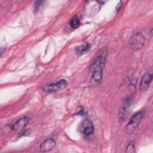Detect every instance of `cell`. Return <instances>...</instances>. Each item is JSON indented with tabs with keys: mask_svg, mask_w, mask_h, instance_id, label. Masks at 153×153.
I'll list each match as a JSON object with an SVG mask.
<instances>
[{
	"mask_svg": "<svg viewBox=\"0 0 153 153\" xmlns=\"http://www.w3.org/2000/svg\"><path fill=\"white\" fill-rule=\"evenodd\" d=\"M107 48L103 47L97 52L94 61L91 64L89 70L91 72L90 84L91 87L97 86L102 81L103 69L107 58Z\"/></svg>",
	"mask_w": 153,
	"mask_h": 153,
	"instance_id": "6da1fadb",
	"label": "cell"
},
{
	"mask_svg": "<svg viewBox=\"0 0 153 153\" xmlns=\"http://www.w3.org/2000/svg\"><path fill=\"white\" fill-rule=\"evenodd\" d=\"M145 111L142 110L139 112H137L134 115L132 116L125 128L126 132L127 134L132 133L135 130V129L138 127V126L140 123L142 118L145 115Z\"/></svg>",
	"mask_w": 153,
	"mask_h": 153,
	"instance_id": "7a4b0ae2",
	"label": "cell"
},
{
	"mask_svg": "<svg viewBox=\"0 0 153 153\" xmlns=\"http://www.w3.org/2000/svg\"><path fill=\"white\" fill-rule=\"evenodd\" d=\"M145 36L140 32L134 34L129 39L128 44L130 48L134 50H138L143 47L145 44Z\"/></svg>",
	"mask_w": 153,
	"mask_h": 153,
	"instance_id": "3957f363",
	"label": "cell"
},
{
	"mask_svg": "<svg viewBox=\"0 0 153 153\" xmlns=\"http://www.w3.org/2000/svg\"><path fill=\"white\" fill-rule=\"evenodd\" d=\"M67 81L63 79L54 82L48 83L43 86V90L47 93H51L57 92L63 90L67 86Z\"/></svg>",
	"mask_w": 153,
	"mask_h": 153,
	"instance_id": "277c9868",
	"label": "cell"
},
{
	"mask_svg": "<svg viewBox=\"0 0 153 153\" xmlns=\"http://www.w3.org/2000/svg\"><path fill=\"white\" fill-rule=\"evenodd\" d=\"M131 103V96H127L123 100L120 109L118 120L120 123H122L128 115Z\"/></svg>",
	"mask_w": 153,
	"mask_h": 153,
	"instance_id": "5b68a950",
	"label": "cell"
},
{
	"mask_svg": "<svg viewBox=\"0 0 153 153\" xmlns=\"http://www.w3.org/2000/svg\"><path fill=\"white\" fill-rule=\"evenodd\" d=\"M79 130L83 134L88 136L93 133L94 126L91 121L86 119L81 123L79 126Z\"/></svg>",
	"mask_w": 153,
	"mask_h": 153,
	"instance_id": "8992f818",
	"label": "cell"
},
{
	"mask_svg": "<svg viewBox=\"0 0 153 153\" xmlns=\"http://www.w3.org/2000/svg\"><path fill=\"white\" fill-rule=\"evenodd\" d=\"M152 79V71L146 73L141 78L140 82V89L141 91H146L149 87Z\"/></svg>",
	"mask_w": 153,
	"mask_h": 153,
	"instance_id": "52a82bcc",
	"label": "cell"
},
{
	"mask_svg": "<svg viewBox=\"0 0 153 153\" xmlns=\"http://www.w3.org/2000/svg\"><path fill=\"white\" fill-rule=\"evenodd\" d=\"M29 121L28 117H24L18 120L11 127V129L14 131H19L22 130L27 125Z\"/></svg>",
	"mask_w": 153,
	"mask_h": 153,
	"instance_id": "ba28073f",
	"label": "cell"
},
{
	"mask_svg": "<svg viewBox=\"0 0 153 153\" xmlns=\"http://www.w3.org/2000/svg\"><path fill=\"white\" fill-rule=\"evenodd\" d=\"M56 145V142L53 139H47L41 143L40 149L42 152H48L53 149Z\"/></svg>",
	"mask_w": 153,
	"mask_h": 153,
	"instance_id": "9c48e42d",
	"label": "cell"
},
{
	"mask_svg": "<svg viewBox=\"0 0 153 153\" xmlns=\"http://www.w3.org/2000/svg\"><path fill=\"white\" fill-rule=\"evenodd\" d=\"M90 48V45L88 42H85L75 48V53L78 56H82L86 53Z\"/></svg>",
	"mask_w": 153,
	"mask_h": 153,
	"instance_id": "30bf717a",
	"label": "cell"
},
{
	"mask_svg": "<svg viewBox=\"0 0 153 153\" xmlns=\"http://www.w3.org/2000/svg\"><path fill=\"white\" fill-rule=\"evenodd\" d=\"M80 25V21L79 18L75 16L72 17L70 20V26L72 29H76Z\"/></svg>",
	"mask_w": 153,
	"mask_h": 153,
	"instance_id": "8fae6325",
	"label": "cell"
},
{
	"mask_svg": "<svg viewBox=\"0 0 153 153\" xmlns=\"http://www.w3.org/2000/svg\"><path fill=\"white\" fill-rule=\"evenodd\" d=\"M134 142L131 141L130 142L127 147H126V152H130V153H133L134 152Z\"/></svg>",
	"mask_w": 153,
	"mask_h": 153,
	"instance_id": "7c38bea8",
	"label": "cell"
},
{
	"mask_svg": "<svg viewBox=\"0 0 153 153\" xmlns=\"http://www.w3.org/2000/svg\"><path fill=\"white\" fill-rule=\"evenodd\" d=\"M85 114L86 111H85V109L82 107H79L75 114L77 115H85Z\"/></svg>",
	"mask_w": 153,
	"mask_h": 153,
	"instance_id": "4fadbf2b",
	"label": "cell"
},
{
	"mask_svg": "<svg viewBox=\"0 0 153 153\" xmlns=\"http://www.w3.org/2000/svg\"><path fill=\"white\" fill-rule=\"evenodd\" d=\"M43 3V1H36L35 4V5H34V11L35 12H36L39 10V7L41 6L42 4Z\"/></svg>",
	"mask_w": 153,
	"mask_h": 153,
	"instance_id": "5bb4252c",
	"label": "cell"
}]
</instances>
